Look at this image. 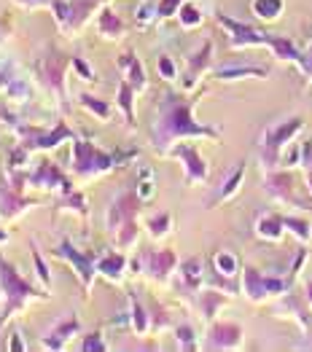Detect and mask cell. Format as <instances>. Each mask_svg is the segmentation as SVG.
Masks as SVG:
<instances>
[{
    "instance_id": "cell-1",
    "label": "cell",
    "mask_w": 312,
    "mask_h": 352,
    "mask_svg": "<svg viewBox=\"0 0 312 352\" xmlns=\"http://www.w3.org/2000/svg\"><path fill=\"white\" fill-rule=\"evenodd\" d=\"M191 108H194V100H180V97H167L162 102V113L156 121V129H154V140L156 148H167L172 140L178 138H186V135H197V138H218L216 129H207V126H199L191 118Z\"/></svg>"
},
{
    "instance_id": "cell-2",
    "label": "cell",
    "mask_w": 312,
    "mask_h": 352,
    "mask_svg": "<svg viewBox=\"0 0 312 352\" xmlns=\"http://www.w3.org/2000/svg\"><path fill=\"white\" fill-rule=\"evenodd\" d=\"M304 126V121L299 116L288 118V121H280V124H272L267 132H264V153H267V159H269V164H278V159H280V148L299 132Z\"/></svg>"
},
{
    "instance_id": "cell-3",
    "label": "cell",
    "mask_w": 312,
    "mask_h": 352,
    "mask_svg": "<svg viewBox=\"0 0 312 352\" xmlns=\"http://www.w3.org/2000/svg\"><path fill=\"white\" fill-rule=\"evenodd\" d=\"M0 280H3V291H6V296H8V309L3 312V318H0V323L11 315V309H17V307H22L25 304V298L28 296H41L35 294L32 288H30L28 283L11 269V266L6 264V261H0Z\"/></svg>"
},
{
    "instance_id": "cell-4",
    "label": "cell",
    "mask_w": 312,
    "mask_h": 352,
    "mask_svg": "<svg viewBox=\"0 0 312 352\" xmlns=\"http://www.w3.org/2000/svg\"><path fill=\"white\" fill-rule=\"evenodd\" d=\"M288 285L291 283H285V280H278V277H264L261 272H256V269H245V294L248 298H253V301H261V298H267V296H278L288 291Z\"/></svg>"
},
{
    "instance_id": "cell-5",
    "label": "cell",
    "mask_w": 312,
    "mask_h": 352,
    "mask_svg": "<svg viewBox=\"0 0 312 352\" xmlns=\"http://www.w3.org/2000/svg\"><path fill=\"white\" fill-rule=\"evenodd\" d=\"M111 164H114V159L100 153L94 146L76 143V170L79 173H100V170H108Z\"/></svg>"
},
{
    "instance_id": "cell-6",
    "label": "cell",
    "mask_w": 312,
    "mask_h": 352,
    "mask_svg": "<svg viewBox=\"0 0 312 352\" xmlns=\"http://www.w3.org/2000/svg\"><path fill=\"white\" fill-rule=\"evenodd\" d=\"M138 205H141V197H135V194L118 197V202H116V205L111 207V212H108V229H111V232H121L129 221H135Z\"/></svg>"
},
{
    "instance_id": "cell-7",
    "label": "cell",
    "mask_w": 312,
    "mask_h": 352,
    "mask_svg": "<svg viewBox=\"0 0 312 352\" xmlns=\"http://www.w3.org/2000/svg\"><path fill=\"white\" fill-rule=\"evenodd\" d=\"M242 342V328L234 323H218L210 328L207 347L210 350H234Z\"/></svg>"
},
{
    "instance_id": "cell-8",
    "label": "cell",
    "mask_w": 312,
    "mask_h": 352,
    "mask_svg": "<svg viewBox=\"0 0 312 352\" xmlns=\"http://www.w3.org/2000/svg\"><path fill=\"white\" fill-rule=\"evenodd\" d=\"M178 159H183L186 162V180H205L207 177V164H205V159L197 153V148L191 146H178L172 151Z\"/></svg>"
},
{
    "instance_id": "cell-9",
    "label": "cell",
    "mask_w": 312,
    "mask_h": 352,
    "mask_svg": "<svg viewBox=\"0 0 312 352\" xmlns=\"http://www.w3.org/2000/svg\"><path fill=\"white\" fill-rule=\"evenodd\" d=\"M267 188H269V194L275 197V199H280V202H291V205H302L296 197H293V180L288 173H275V175L267 177Z\"/></svg>"
},
{
    "instance_id": "cell-10",
    "label": "cell",
    "mask_w": 312,
    "mask_h": 352,
    "mask_svg": "<svg viewBox=\"0 0 312 352\" xmlns=\"http://www.w3.org/2000/svg\"><path fill=\"white\" fill-rule=\"evenodd\" d=\"M283 215H275V212H267L256 221V234L261 239H269V242L283 239Z\"/></svg>"
},
{
    "instance_id": "cell-11",
    "label": "cell",
    "mask_w": 312,
    "mask_h": 352,
    "mask_svg": "<svg viewBox=\"0 0 312 352\" xmlns=\"http://www.w3.org/2000/svg\"><path fill=\"white\" fill-rule=\"evenodd\" d=\"M145 264H148L145 272H151V274H156L159 280H165V277L172 272V266H175V253H172V250L148 253V256H145Z\"/></svg>"
},
{
    "instance_id": "cell-12",
    "label": "cell",
    "mask_w": 312,
    "mask_h": 352,
    "mask_svg": "<svg viewBox=\"0 0 312 352\" xmlns=\"http://www.w3.org/2000/svg\"><path fill=\"white\" fill-rule=\"evenodd\" d=\"M59 256H65V258H70V261H73V266L79 269V274H81V280H84V283L92 280V272H94V269H92V258H89V256L76 253V248H73V245H67V242H62Z\"/></svg>"
},
{
    "instance_id": "cell-13",
    "label": "cell",
    "mask_w": 312,
    "mask_h": 352,
    "mask_svg": "<svg viewBox=\"0 0 312 352\" xmlns=\"http://www.w3.org/2000/svg\"><path fill=\"white\" fill-rule=\"evenodd\" d=\"M76 328H79V320H76V318H70V320L65 318V320H62V323H59L57 328L43 339V344H46L49 350H59V347H62V342H65V339H70V333H73Z\"/></svg>"
},
{
    "instance_id": "cell-14",
    "label": "cell",
    "mask_w": 312,
    "mask_h": 352,
    "mask_svg": "<svg viewBox=\"0 0 312 352\" xmlns=\"http://www.w3.org/2000/svg\"><path fill=\"white\" fill-rule=\"evenodd\" d=\"M35 183H46V186H62V191H70V183H65V177L59 175V170L52 164V162H43L41 167H38V173L32 177Z\"/></svg>"
},
{
    "instance_id": "cell-15",
    "label": "cell",
    "mask_w": 312,
    "mask_h": 352,
    "mask_svg": "<svg viewBox=\"0 0 312 352\" xmlns=\"http://www.w3.org/2000/svg\"><path fill=\"white\" fill-rule=\"evenodd\" d=\"M65 67H67V57H62V54L46 57V78H49V84H52L54 89H62Z\"/></svg>"
},
{
    "instance_id": "cell-16",
    "label": "cell",
    "mask_w": 312,
    "mask_h": 352,
    "mask_svg": "<svg viewBox=\"0 0 312 352\" xmlns=\"http://www.w3.org/2000/svg\"><path fill=\"white\" fill-rule=\"evenodd\" d=\"M253 14L258 19H278L283 14V0H253Z\"/></svg>"
},
{
    "instance_id": "cell-17",
    "label": "cell",
    "mask_w": 312,
    "mask_h": 352,
    "mask_svg": "<svg viewBox=\"0 0 312 352\" xmlns=\"http://www.w3.org/2000/svg\"><path fill=\"white\" fill-rule=\"evenodd\" d=\"M242 177H245V162H240V167H237V170L229 175V180L221 186V191L216 194V199H213V202H224V199H229L231 194H237V188H240Z\"/></svg>"
},
{
    "instance_id": "cell-18",
    "label": "cell",
    "mask_w": 312,
    "mask_h": 352,
    "mask_svg": "<svg viewBox=\"0 0 312 352\" xmlns=\"http://www.w3.org/2000/svg\"><path fill=\"white\" fill-rule=\"evenodd\" d=\"M121 67H127L132 89L145 87V76H143V67H141V62H138V57H135V54H124V57H121Z\"/></svg>"
},
{
    "instance_id": "cell-19",
    "label": "cell",
    "mask_w": 312,
    "mask_h": 352,
    "mask_svg": "<svg viewBox=\"0 0 312 352\" xmlns=\"http://www.w3.org/2000/svg\"><path fill=\"white\" fill-rule=\"evenodd\" d=\"M213 264H216V272H218V274H224V277L237 274V269H240L237 256H234V253H229V250H218V253H216V258H213Z\"/></svg>"
},
{
    "instance_id": "cell-20",
    "label": "cell",
    "mask_w": 312,
    "mask_h": 352,
    "mask_svg": "<svg viewBox=\"0 0 312 352\" xmlns=\"http://www.w3.org/2000/svg\"><path fill=\"white\" fill-rule=\"evenodd\" d=\"M267 73H269L267 67H221L216 76L221 81H234V78H242V76H258V78H264Z\"/></svg>"
},
{
    "instance_id": "cell-21",
    "label": "cell",
    "mask_w": 312,
    "mask_h": 352,
    "mask_svg": "<svg viewBox=\"0 0 312 352\" xmlns=\"http://www.w3.org/2000/svg\"><path fill=\"white\" fill-rule=\"evenodd\" d=\"M207 62H210V43H205V49L191 57V67H189V78H186V87H191L194 84V76L202 73L205 67H207Z\"/></svg>"
},
{
    "instance_id": "cell-22",
    "label": "cell",
    "mask_w": 312,
    "mask_h": 352,
    "mask_svg": "<svg viewBox=\"0 0 312 352\" xmlns=\"http://www.w3.org/2000/svg\"><path fill=\"white\" fill-rule=\"evenodd\" d=\"M180 274H183L189 288H197V283L202 280V261L199 258H189L186 264L180 266Z\"/></svg>"
},
{
    "instance_id": "cell-23",
    "label": "cell",
    "mask_w": 312,
    "mask_h": 352,
    "mask_svg": "<svg viewBox=\"0 0 312 352\" xmlns=\"http://www.w3.org/2000/svg\"><path fill=\"white\" fill-rule=\"evenodd\" d=\"M121 269H124V256H118V253H111V256H105L100 261V272L108 274V277H114V280L121 277Z\"/></svg>"
},
{
    "instance_id": "cell-24",
    "label": "cell",
    "mask_w": 312,
    "mask_h": 352,
    "mask_svg": "<svg viewBox=\"0 0 312 352\" xmlns=\"http://www.w3.org/2000/svg\"><path fill=\"white\" fill-rule=\"evenodd\" d=\"M178 19H180V25L183 28H197L199 22H202V14H199V8L197 6H180L178 8Z\"/></svg>"
},
{
    "instance_id": "cell-25",
    "label": "cell",
    "mask_w": 312,
    "mask_h": 352,
    "mask_svg": "<svg viewBox=\"0 0 312 352\" xmlns=\"http://www.w3.org/2000/svg\"><path fill=\"white\" fill-rule=\"evenodd\" d=\"M283 226H285V229H291V232L299 236L302 242H307V239H310V234H312L310 223H307V221H302V218H283Z\"/></svg>"
},
{
    "instance_id": "cell-26",
    "label": "cell",
    "mask_w": 312,
    "mask_h": 352,
    "mask_svg": "<svg viewBox=\"0 0 312 352\" xmlns=\"http://www.w3.org/2000/svg\"><path fill=\"white\" fill-rule=\"evenodd\" d=\"M100 30H103L105 35H111V38H118V35H121V30H124V25L118 22V16H116V14L105 11V14H103V19H100Z\"/></svg>"
},
{
    "instance_id": "cell-27",
    "label": "cell",
    "mask_w": 312,
    "mask_h": 352,
    "mask_svg": "<svg viewBox=\"0 0 312 352\" xmlns=\"http://www.w3.org/2000/svg\"><path fill=\"white\" fill-rule=\"evenodd\" d=\"M28 205V202H22V199H17V197H11V194H0V215H17L22 207Z\"/></svg>"
},
{
    "instance_id": "cell-28",
    "label": "cell",
    "mask_w": 312,
    "mask_h": 352,
    "mask_svg": "<svg viewBox=\"0 0 312 352\" xmlns=\"http://www.w3.org/2000/svg\"><path fill=\"white\" fill-rule=\"evenodd\" d=\"M67 135H70V132H67L65 126H57V129H54L52 135H38L32 146H38V148H52V146H57L62 138H67Z\"/></svg>"
},
{
    "instance_id": "cell-29",
    "label": "cell",
    "mask_w": 312,
    "mask_h": 352,
    "mask_svg": "<svg viewBox=\"0 0 312 352\" xmlns=\"http://www.w3.org/2000/svg\"><path fill=\"white\" fill-rule=\"evenodd\" d=\"M132 84H121V89H118V105L124 108V113H127V118L129 121H135V113H132Z\"/></svg>"
},
{
    "instance_id": "cell-30",
    "label": "cell",
    "mask_w": 312,
    "mask_h": 352,
    "mask_svg": "<svg viewBox=\"0 0 312 352\" xmlns=\"http://www.w3.org/2000/svg\"><path fill=\"white\" fill-rule=\"evenodd\" d=\"M81 105L84 108H89V111H94L100 118H108L111 116V108L105 105V102H100L97 97H89V94H81Z\"/></svg>"
},
{
    "instance_id": "cell-31",
    "label": "cell",
    "mask_w": 312,
    "mask_h": 352,
    "mask_svg": "<svg viewBox=\"0 0 312 352\" xmlns=\"http://www.w3.org/2000/svg\"><path fill=\"white\" fill-rule=\"evenodd\" d=\"M132 315H135V331H138V333H145V331H148V315H145L143 304L135 296H132Z\"/></svg>"
},
{
    "instance_id": "cell-32",
    "label": "cell",
    "mask_w": 312,
    "mask_h": 352,
    "mask_svg": "<svg viewBox=\"0 0 312 352\" xmlns=\"http://www.w3.org/2000/svg\"><path fill=\"white\" fill-rule=\"evenodd\" d=\"M224 304V296L218 294H202V309H205V318H213L216 309Z\"/></svg>"
},
{
    "instance_id": "cell-33",
    "label": "cell",
    "mask_w": 312,
    "mask_h": 352,
    "mask_svg": "<svg viewBox=\"0 0 312 352\" xmlns=\"http://www.w3.org/2000/svg\"><path fill=\"white\" fill-rule=\"evenodd\" d=\"M148 229H151V234L154 236L167 234V229H170V215H167V212H162V215L151 218V221H148Z\"/></svg>"
},
{
    "instance_id": "cell-34",
    "label": "cell",
    "mask_w": 312,
    "mask_h": 352,
    "mask_svg": "<svg viewBox=\"0 0 312 352\" xmlns=\"http://www.w3.org/2000/svg\"><path fill=\"white\" fill-rule=\"evenodd\" d=\"M180 6H183V0H159V6H156V16H159V19H167V16H172Z\"/></svg>"
},
{
    "instance_id": "cell-35",
    "label": "cell",
    "mask_w": 312,
    "mask_h": 352,
    "mask_svg": "<svg viewBox=\"0 0 312 352\" xmlns=\"http://www.w3.org/2000/svg\"><path fill=\"white\" fill-rule=\"evenodd\" d=\"M178 342L186 347V350H194V331L189 325H180L178 328Z\"/></svg>"
},
{
    "instance_id": "cell-36",
    "label": "cell",
    "mask_w": 312,
    "mask_h": 352,
    "mask_svg": "<svg viewBox=\"0 0 312 352\" xmlns=\"http://www.w3.org/2000/svg\"><path fill=\"white\" fill-rule=\"evenodd\" d=\"M159 73L165 78H175V65H172L170 57H159Z\"/></svg>"
},
{
    "instance_id": "cell-37",
    "label": "cell",
    "mask_w": 312,
    "mask_h": 352,
    "mask_svg": "<svg viewBox=\"0 0 312 352\" xmlns=\"http://www.w3.org/2000/svg\"><path fill=\"white\" fill-rule=\"evenodd\" d=\"M84 350H105V344L97 339V333H92V336L84 342Z\"/></svg>"
},
{
    "instance_id": "cell-38",
    "label": "cell",
    "mask_w": 312,
    "mask_h": 352,
    "mask_svg": "<svg viewBox=\"0 0 312 352\" xmlns=\"http://www.w3.org/2000/svg\"><path fill=\"white\" fill-rule=\"evenodd\" d=\"M35 266H38V274H41V277H43V280L49 283V269H46V264H43V258H41L38 253H35Z\"/></svg>"
},
{
    "instance_id": "cell-39",
    "label": "cell",
    "mask_w": 312,
    "mask_h": 352,
    "mask_svg": "<svg viewBox=\"0 0 312 352\" xmlns=\"http://www.w3.org/2000/svg\"><path fill=\"white\" fill-rule=\"evenodd\" d=\"M151 194H154V186H151L148 180H145V183H141V188H138V197H141V199H148Z\"/></svg>"
},
{
    "instance_id": "cell-40",
    "label": "cell",
    "mask_w": 312,
    "mask_h": 352,
    "mask_svg": "<svg viewBox=\"0 0 312 352\" xmlns=\"http://www.w3.org/2000/svg\"><path fill=\"white\" fill-rule=\"evenodd\" d=\"M73 65H76V67H79V73H81V76H84V78H92V70H89V67H86L84 62H81V59H73Z\"/></svg>"
},
{
    "instance_id": "cell-41",
    "label": "cell",
    "mask_w": 312,
    "mask_h": 352,
    "mask_svg": "<svg viewBox=\"0 0 312 352\" xmlns=\"http://www.w3.org/2000/svg\"><path fill=\"white\" fill-rule=\"evenodd\" d=\"M141 22H148L151 19V8H141V16H138Z\"/></svg>"
},
{
    "instance_id": "cell-42",
    "label": "cell",
    "mask_w": 312,
    "mask_h": 352,
    "mask_svg": "<svg viewBox=\"0 0 312 352\" xmlns=\"http://www.w3.org/2000/svg\"><path fill=\"white\" fill-rule=\"evenodd\" d=\"M11 350H22V342H19V333H14V342H11Z\"/></svg>"
},
{
    "instance_id": "cell-43",
    "label": "cell",
    "mask_w": 312,
    "mask_h": 352,
    "mask_svg": "<svg viewBox=\"0 0 312 352\" xmlns=\"http://www.w3.org/2000/svg\"><path fill=\"white\" fill-rule=\"evenodd\" d=\"M307 301H310V307H312V283H307Z\"/></svg>"
},
{
    "instance_id": "cell-44",
    "label": "cell",
    "mask_w": 312,
    "mask_h": 352,
    "mask_svg": "<svg viewBox=\"0 0 312 352\" xmlns=\"http://www.w3.org/2000/svg\"><path fill=\"white\" fill-rule=\"evenodd\" d=\"M307 183H310V194H312V173H307Z\"/></svg>"
},
{
    "instance_id": "cell-45",
    "label": "cell",
    "mask_w": 312,
    "mask_h": 352,
    "mask_svg": "<svg viewBox=\"0 0 312 352\" xmlns=\"http://www.w3.org/2000/svg\"><path fill=\"white\" fill-rule=\"evenodd\" d=\"M6 236H8V234H6V232H0V239H6Z\"/></svg>"
},
{
    "instance_id": "cell-46",
    "label": "cell",
    "mask_w": 312,
    "mask_h": 352,
    "mask_svg": "<svg viewBox=\"0 0 312 352\" xmlns=\"http://www.w3.org/2000/svg\"><path fill=\"white\" fill-rule=\"evenodd\" d=\"M32 3H38V0H32Z\"/></svg>"
}]
</instances>
